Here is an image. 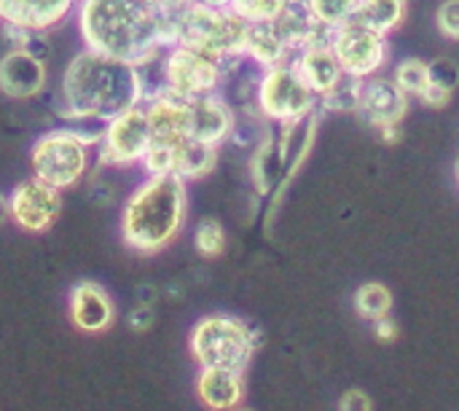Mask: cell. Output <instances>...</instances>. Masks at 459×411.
<instances>
[{
  "instance_id": "obj_32",
  "label": "cell",
  "mask_w": 459,
  "mask_h": 411,
  "mask_svg": "<svg viewBox=\"0 0 459 411\" xmlns=\"http://www.w3.org/2000/svg\"><path fill=\"white\" fill-rule=\"evenodd\" d=\"M371 326H374V337H377L379 342L390 345V342L398 339V323L393 320V315H387V318H382V320H377V323H371Z\"/></svg>"
},
{
  "instance_id": "obj_38",
  "label": "cell",
  "mask_w": 459,
  "mask_h": 411,
  "mask_svg": "<svg viewBox=\"0 0 459 411\" xmlns=\"http://www.w3.org/2000/svg\"><path fill=\"white\" fill-rule=\"evenodd\" d=\"M234 411H253V409H242V407H237V409Z\"/></svg>"
},
{
  "instance_id": "obj_23",
  "label": "cell",
  "mask_w": 459,
  "mask_h": 411,
  "mask_svg": "<svg viewBox=\"0 0 459 411\" xmlns=\"http://www.w3.org/2000/svg\"><path fill=\"white\" fill-rule=\"evenodd\" d=\"M360 94H363V78H355L344 73L323 97H320V113L323 116H358L360 108Z\"/></svg>"
},
{
  "instance_id": "obj_37",
  "label": "cell",
  "mask_w": 459,
  "mask_h": 411,
  "mask_svg": "<svg viewBox=\"0 0 459 411\" xmlns=\"http://www.w3.org/2000/svg\"><path fill=\"white\" fill-rule=\"evenodd\" d=\"M455 180H457V188H459V156L455 159Z\"/></svg>"
},
{
  "instance_id": "obj_34",
  "label": "cell",
  "mask_w": 459,
  "mask_h": 411,
  "mask_svg": "<svg viewBox=\"0 0 459 411\" xmlns=\"http://www.w3.org/2000/svg\"><path fill=\"white\" fill-rule=\"evenodd\" d=\"M153 3H156L159 8H164V11H172V13H175V11H183L186 5H191L194 0H153Z\"/></svg>"
},
{
  "instance_id": "obj_28",
  "label": "cell",
  "mask_w": 459,
  "mask_h": 411,
  "mask_svg": "<svg viewBox=\"0 0 459 411\" xmlns=\"http://www.w3.org/2000/svg\"><path fill=\"white\" fill-rule=\"evenodd\" d=\"M285 3L288 0H231V8L247 24H258V22H274L285 8Z\"/></svg>"
},
{
  "instance_id": "obj_29",
  "label": "cell",
  "mask_w": 459,
  "mask_h": 411,
  "mask_svg": "<svg viewBox=\"0 0 459 411\" xmlns=\"http://www.w3.org/2000/svg\"><path fill=\"white\" fill-rule=\"evenodd\" d=\"M430 67V86H438L449 94H455L459 89V65L449 57H438L428 62Z\"/></svg>"
},
{
  "instance_id": "obj_27",
  "label": "cell",
  "mask_w": 459,
  "mask_h": 411,
  "mask_svg": "<svg viewBox=\"0 0 459 411\" xmlns=\"http://www.w3.org/2000/svg\"><path fill=\"white\" fill-rule=\"evenodd\" d=\"M194 248L204 258H218L226 250V229H223V223L215 221V218L199 221V226L194 229Z\"/></svg>"
},
{
  "instance_id": "obj_10",
  "label": "cell",
  "mask_w": 459,
  "mask_h": 411,
  "mask_svg": "<svg viewBox=\"0 0 459 411\" xmlns=\"http://www.w3.org/2000/svg\"><path fill=\"white\" fill-rule=\"evenodd\" d=\"M331 48L336 51L344 73L355 78H371L387 70L390 65V35L363 24L360 19H350L331 32Z\"/></svg>"
},
{
  "instance_id": "obj_3",
  "label": "cell",
  "mask_w": 459,
  "mask_h": 411,
  "mask_svg": "<svg viewBox=\"0 0 459 411\" xmlns=\"http://www.w3.org/2000/svg\"><path fill=\"white\" fill-rule=\"evenodd\" d=\"M188 218V183L175 175H145L121 207V240L143 256L169 248Z\"/></svg>"
},
{
  "instance_id": "obj_36",
  "label": "cell",
  "mask_w": 459,
  "mask_h": 411,
  "mask_svg": "<svg viewBox=\"0 0 459 411\" xmlns=\"http://www.w3.org/2000/svg\"><path fill=\"white\" fill-rule=\"evenodd\" d=\"M194 3H202V5H212V8H229L231 0H194Z\"/></svg>"
},
{
  "instance_id": "obj_7",
  "label": "cell",
  "mask_w": 459,
  "mask_h": 411,
  "mask_svg": "<svg viewBox=\"0 0 459 411\" xmlns=\"http://www.w3.org/2000/svg\"><path fill=\"white\" fill-rule=\"evenodd\" d=\"M153 67V78L148 75V89L161 86L167 92H175L180 97H202L221 92L223 73H226V59L207 54L202 48L186 46V43H172L161 51V57L148 65Z\"/></svg>"
},
{
  "instance_id": "obj_14",
  "label": "cell",
  "mask_w": 459,
  "mask_h": 411,
  "mask_svg": "<svg viewBox=\"0 0 459 411\" xmlns=\"http://www.w3.org/2000/svg\"><path fill=\"white\" fill-rule=\"evenodd\" d=\"M237 127V110L221 92L194 97L188 102V135L199 143L223 148Z\"/></svg>"
},
{
  "instance_id": "obj_33",
  "label": "cell",
  "mask_w": 459,
  "mask_h": 411,
  "mask_svg": "<svg viewBox=\"0 0 459 411\" xmlns=\"http://www.w3.org/2000/svg\"><path fill=\"white\" fill-rule=\"evenodd\" d=\"M151 323H153V310L145 307V304H140V307L129 315V326H132L134 331H148Z\"/></svg>"
},
{
  "instance_id": "obj_8",
  "label": "cell",
  "mask_w": 459,
  "mask_h": 411,
  "mask_svg": "<svg viewBox=\"0 0 459 411\" xmlns=\"http://www.w3.org/2000/svg\"><path fill=\"white\" fill-rule=\"evenodd\" d=\"M320 110V97L304 83L293 62L266 67L258 83V113L272 127L304 124Z\"/></svg>"
},
{
  "instance_id": "obj_12",
  "label": "cell",
  "mask_w": 459,
  "mask_h": 411,
  "mask_svg": "<svg viewBox=\"0 0 459 411\" xmlns=\"http://www.w3.org/2000/svg\"><path fill=\"white\" fill-rule=\"evenodd\" d=\"M411 110V97L393 81V75H371L363 81L358 116L371 127L385 143L401 140V124Z\"/></svg>"
},
{
  "instance_id": "obj_19",
  "label": "cell",
  "mask_w": 459,
  "mask_h": 411,
  "mask_svg": "<svg viewBox=\"0 0 459 411\" xmlns=\"http://www.w3.org/2000/svg\"><path fill=\"white\" fill-rule=\"evenodd\" d=\"M274 27L280 30V35L288 40V46L293 51L312 46V43H328L331 32H333L315 19L307 0H288L285 8L280 11V16L274 19Z\"/></svg>"
},
{
  "instance_id": "obj_9",
  "label": "cell",
  "mask_w": 459,
  "mask_h": 411,
  "mask_svg": "<svg viewBox=\"0 0 459 411\" xmlns=\"http://www.w3.org/2000/svg\"><path fill=\"white\" fill-rule=\"evenodd\" d=\"M221 159V148L199 143L194 137L180 140H151L140 170L145 175H175L186 183L202 180L215 172Z\"/></svg>"
},
{
  "instance_id": "obj_18",
  "label": "cell",
  "mask_w": 459,
  "mask_h": 411,
  "mask_svg": "<svg viewBox=\"0 0 459 411\" xmlns=\"http://www.w3.org/2000/svg\"><path fill=\"white\" fill-rule=\"evenodd\" d=\"M290 62L299 70V75L304 78V83L317 97H323L344 75V67H342L336 51L331 48V40L328 43H312V46L293 51Z\"/></svg>"
},
{
  "instance_id": "obj_22",
  "label": "cell",
  "mask_w": 459,
  "mask_h": 411,
  "mask_svg": "<svg viewBox=\"0 0 459 411\" xmlns=\"http://www.w3.org/2000/svg\"><path fill=\"white\" fill-rule=\"evenodd\" d=\"M409 16V0H360L355 19L363 24L393 35Z\"/></svg>"
},
{
  "instance_id": "obj_5",
  "label": "cell",
  "mask_w": 459,
  "mask_h": 411,
  "mask_svg": "<svg viewBox=\"0 0 459 411\" xmlns=\"http://www.w3.org/2000/svg\"><path fill=\"white\" fill-rule=\"evenodd\" d=\"M261 331L237 315H207L202 318L188 337V350L199 369H223L245 374L261 350Z\"/></svg>"
},
{
  "instance_id": "obj_2",
  "label": "cell",
  "mask_w": 459,
  "mask_h": 411,
  "mask_svg": "<svg viewBox=\"0 0 459 411\" xmlns=\"http://www.w3.org/2000/svg\"><path fill=\"white\" fill-rule=\"evenodd\" d=\"M148 94L145 67L81 48L59 78V110L78 127H105L118 113L140 105Z\"/></svg>"
},
{
  "instance_id": "obj_25",
  "label": "cell",
  "mask_w": 459,
  "mask_h": 411,
  "mask_svg": "<svg viewBox=\"0 0 459 411\" xmlns=\"http://www.w3.org/2000/svg\"><path fill=\"white\" fill-rule=\"evenodd\" d=\"M390 75L411 100H420L425 94V89L430 86V67H428V59H422V57L398 59Z\"/></svg>"
},
{
  "instance_id": "obj_13",
  "label": "cell",
  "mask_w": 459,
  "mask_h": 411,
  "mask_svg": "<svg viewBox=\"0 0 459 411\" xmlns=\"http://www.w3.org/2000/svg\"><path fill=\"white\" fill-rule=\"evenodd\" d=\"M8 199H11V221L32 234L48 232L62 215V191L38 180L35 175L16 183Z\"/></svg>"
},
{
  "instance_id": "obj_15",
  "label": "cell",
  "mask_w": 459,
  "mask_h": 411,
  "mask_svg": "<svg viewBox=\"0 0 459 411\" xmlns=\"http://www.w3.org/2000/svg\"><path fill=\"white\" fill-rule=\"evenodd\" d=\"M48 83L46 57L30 48H8L0 57V92L11 100H32Z\"/></svg>"
},
{
  "instance_id": "obj_35",
  "label": "cell",
  "mask_w": 459,
  "mask_h": 411,
  "mask_svg": "<svg viewBox=\"0 0 459 411\" xmlns=\"http://www.w3.org/2000/svg\"><path fill=\"white\" fill-rule=\"evenodd\" d=\"M5 221H11V199H8V194L0 191V226Z\"/></svg>"
},
{
  "instance_id": "obj_1",
  "label": "cell",
  "mask_w": 459,
  "mask_h": 411,
  "mask_svg": "<svg viewBox=\"0 0 459 411\" xmlns=\"http://www.w3.org/2000/svg\"><path fill=\"white\" fill-rule=\"evenodd\" d=\"M175 13L153 0H78L75 24L83 48L148 67L175 43Z\"/></svg>"
},
{
  "instance_id": "obj_26",
  "label": "cell",
  "mask_w": 459,
  "mask_h": 411,
  "mask_svg": "<svg viewBox=\"0 0 459 411\" xmlns=\"http://www.w3.org/2000/svg\"><path fill=\"white\" fill-rule=\"evenodd\" d=\"M307 3H309L315 19H317L323 27L336 30V27H342L344 22L355 19L358 3H360V0H307Z\"/></svg>"
},
{
  "instance_id": "obj_24",
  "label": "cell",
  "mask_w": 459,
  "mask_h": 411,
  "mask_svg": "<svg viewBox=\"0 0 459 411\" xmlns=\"http://www.w3.org/2000/svg\"><path fill=\"white\" fill-rule=\"evenodd\" d=\"M352 304H355V312H358L363 320L377 323V320L393 315L395 299H393V291H390L385 283H363V285L355 291Z\"/></svg>"
},
{
  "instance_id": "obj_6",
  "label": "cell",
  "mask_w": 459,
  "mask_h": 411,
  "mask_svg": "<svg viewBox=\"0 0 459 411\" xmlns=\"http://www.w3.org/2000/svg\"><path fill=\"white\" fill-rule=\"evenodd\" d=\"M247 38V22L229 5L212 8L191 3L175 13V43H186L215 54L221 59L242 57Z\"/></svg>"
},
{
  "instance_id": "obj_11",
  "label": "cell",
  "mask_w": 459,
  "mask_h": 411,
  "mask_svg": "<svg viewBox=\"0 0 459 411\" xmlns=\"http://www.w3.org/2000/svg\"><path fill=\"white\" fill-rule=\"evenodd\" d=\"M153 140L145 105H134L110 118L97 143V162L105 167H140Z\"/></svg>"
},
{
  "instance_id": "obj_4",
  "label": "cell",
  "mask_w": 459,
  "mask_h": 411,
  "mask_svg": "<svg viewBox=\"0 0 459 411\" xmlns=\"http://www.w3.org/2000/svg\"><path fill=\"white\" fill-rule=\"evenodd\" d=\"M97 129L86 127H54L35 137L30 148V167L32 175L59 191L73 188L83 175L89 172L91 162L97 159V143H100Z\"/></svg>"
},
{
  "instance_id": "obj_20",
  "label": "cell",
  "mask_w": 459,
  "mask_h": 411,
  "mask_svg": "<svg viewBox=\"0 0 459 411\" xmlns=\"http://www.w3.org/2000/svg\"><path fill=\"white\" fill-rule=\"evenodd\" d=\"M196 396L210 411H234L242 407L245 398L242 374L223 369H202L196 380Z\"/></svg>"
},
{
  "instance_id": "obj_30",
  "label": "cell",
  "mask_w": 459,
  "mask_h": 411,
  "mask_svg": "<svg viewBox=\"0 0 459 411\" xmlns=\"http://www.w3.org/2000/svg\"><path fill=\"white\" fill-rule=\"evenodd\" d=\"M436 27L444 38L459 43V0H444L436 11Z\"/></svg>"
},
{
  "instance_id": "obj_17",
  "label": "cell",
  "mask_w": 459,
  "mask_h": 411,
  "mask_svg": "<svg viewBox=\"0 0 459 411\" xmlns=\"http://www.w3.org/2000/svg\"><path fill=\"white\" fill-rule=\"evenodd\" d=\"M67 310H70L73 326L83 334L108 331L113 318H116V307H113L110 293L94 280H81L70 288Z\"/></svg>"
},
{
  "instance_id": "obj_16",
  "label": "cell",
  "mask_w": 459,
  "mask_h": 411,
  "mask_svg": "<svg viewBox=\"0 0 459 411\" xmlns=\"http://www.w3.org/2000/svg\"><path fill=\"white\" fill-rule=\"evenodd\" d=\"M78 0H0V22L30 32H51L75 13Z\"/></svg>"
},
{
  "instance_id": "obj_31",
  "label": "cell",
  "mask_w": 459,
  "mask_h": 411,
  "mask_svg": "<svg viewBox=\"0 0 459 411\" xmlns=\"http://www.w3.org/2000/svg\"><path fill=\"white\" fill-rule=\"evenodd\" d=\"M339 411H374V401L366 390L352 388L347 393H342L339 398Z\"/></svg>"
},
{
  "instance_id": "obj_21",
  "label": "cell",
  "mask_w": 459,
  "mask_h": 411,
  "mask_svg": "<svg viewBox=\"0 0 459 411\" xmlns=\"http://www.w3.org/2000/svg\"><path fill=\"white\" fill-rule=\"evenodd\" d=\"M245 57L250 62H255L261 70H266V67H274V65L288 62L293 57V48L280 35V30L274 27V22H258V24H247Z\"/></svg>"
}]
</instances>
